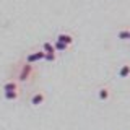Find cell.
<instances>
[{
  "label": "cell",
  "instance_id": "cell-1",
  "mask_svg": "<svg viewBox=\"0 0 130 130\" xmlns=\"http://www.w3.org/2000/svg\"><path fill=\"white\" fill-rule=\"evenodd\" d=\"M44 55H46V52L41 49V51H34L31 52V54L26 55V63H36V62H41V60H44Z\"/></svg>",
  "mask_w": 130,
  "mask_h": 130
},
{
  "label": "cell",
  "instance_id": "cell-12",
  "mask_svg": "<svg viewBox=\"0 0 130 130\" xmlns=\"http://www.w3.org/2000/svg\"><path fill=\"white\" fill-rule=\"evenodd\" d=\"M55 59H57V54H55V52H49V54L44 55V60H46V62H54Z\"/></svg>",
  "mask_w": 130,
  "mask_h": 130
},
{
  "label": "cell",
  "instance_id": "cell-6",
  "mask_svg": "<svg viewBox=\"0 0 130 130\" xmlns=\"http://www.w3.org/2000/svg\"><path fill=\"white\" fill-rule=\"evenodd\" d=\"M117 75H119V78H128L130 76V63L122 65V67L119 68V72H117Z\"/></svg>",
  "mask_w": 130,
  "mask_h": 130
},
{
  "label": "cell",
  "instance_id": "cell-5",
  "mask_svg": "<svg viewBox=\"0 0 130 130\" xmlns=\"http://www.w3.org/2000/svg\"><path fill=\"white\" fill-rule=\"evenodd\" d=\"M57 41H60V42L67 44L68 47L73 44V36L68 34V32H60V34H57Z\"/></svg>",
  "mask_w": 130,
  "mask_h": 130
},
{
  "label": "cell",
  "instance_id": "cell-11",
  "mask_svg": "<svg viewBox=\"0 0 130 130\" xmlns=\"http://www.w3.org/2000/svg\"><path fill=\"white\" fill-rule=\"evenodd\" d=\"M42 51L46 52V54H49V52H55L54 44H52V42H49V41H47V42H44V44H42Z\"/></svg>",
  "mask_w": 130,
  "mask_h": 130
},
{
  "label": "cell",
  "instance_id": "cell-2",
  "mask_svg": "<svg viewBox=\"0 0 130 130\" xmlns=\"http://www.w3.org/2000/svg\"><path fill=\"white\" fill-rule=\"evenodd\" d=\"M34 73V68H32V65L31 63H24L23 67H21V72H20V80L21 81H26L29 76Z\"/></svg>",
  "mask_w": 130,
  "mask_h": 130
},
{
  "label": "cell",
  "instance_id": "cell-10",
  "mask_svg": "<svg viewBox=\"0 0 130 130\" xmlns=\"http://www.w3.org/2000/svg\"><path fill=\"white\" fill-rule=\"evenodd\" d=\"M117 38H119L120 41H128V38H130V29H120L119 32H117Z\"/></svg>",
  "mask_w": 130,
  "mask_h": 130
},
{
  "label": "cell",
  "instance_id": "cell-7",
  "mask_svg": "<svg viewBox=\"0 0 130 130\" xmlns=\"http://www.w3.org/2000/svg\"><path fill=\"white\" fill-rule=\"evenodd\" d=\"M3 98L7 101H16L20 98V89H16V91H3Z\"/></svg>",
  "mask_w": 130,
  "mask_h": 130
},
{
  "label": "cell",
  "instance_id": "cell-9",
  "mask_svg": "<svg viewBox=\"0 0 130 130\" xmlns=\"http://www.w3.org/2000/svg\"><path fill=\"white\" fill-rule=\"evenodd\" d=\"M54 49H55V52H65L68 49L67 44H63V42H60V41H57L55 39V42H54Z\"/></svg>",
  "mask_w": 130,
  "mask_h": 130
},
{
  "label": "cell",
  "instance_id": "cell-8",
  "mask_svg": "<svg viewBox=\"0 0 130 130\" xmlns=\"http://www.w3.org/2000/svg\"><path fill=\"white\" fill-rule=\"evenodd\" d=\"M16 89H18V83L15 80H10V81L3 83V91H16Z\"/></svg>",
  "mask_w": 130,
  "mask_h": 130
},
{
  "label": "cell",
  "instance_id": "cell-4",
  "mask_svg": "<svg viewBox=\"0 0 130 130\" xmlns=\"http://www.w3.org/2000/svg\"><path fill=\"white\" fill-rule=\"evenodd\" d=\"M111 98V88L109 86H101L98 89V99L99 101H107Z\"/></svg>",
  "mask_w": 130,
  "mask_h": 130
},
{
  "label": "cell",
  "instance_id": "cell-13",
  "mask_svg": "<svg viewBox=\"0 0 130 130\" xmlns=\"http://www.w3.org/2000/svg\"><path fill=\"white\" fill-rule=\"evenodd\" d=\"M128 41H130V38H128Z\"/></svg>",
  "mask_w": 130,
  "mask_h": 130
},
{
  "label": "cell",
  "instance_id": "cell-3",
  "mask_svg": "<svg viewBox=\"0 0 130 130\" xmlns=\"http://www.w3.org/2000/svg\"><path fill=\"white\" fill-rule=\"evenodd\" d=\"M46 101V94H44L42 91H38V93H34V94L31 96V104L34 106V107H38V106H41Z\"/></svg>",
  "mask_w": 130,
  "mask_h": 130
}]
</instances>
